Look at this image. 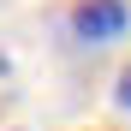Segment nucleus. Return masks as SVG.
I'll use <instances>...</instances> for the list:
<instances>
[{
  "label": "nucleus",
  "instance_id": "nucleus-1",
  "mask_svg": "<svg viewBox=\"0 0 131 131\" xmlns=\"http://www.w3.org/2000/svg\"><path fill=\"white\" fill-rule=\"evenodd\" d=\"M125 24H131V6L125 0H78L72 6V30L83 42H113Z\"/></svg>",
  "mask_w": 131,
  "mask_h": 131
},
{
  "label": "nucleus",
  "instance_id": "nucleus-2",
  "mask_svg": "<svg viewBox=\"0 0 131 131\" xmlns=\"http://www.w3.org/2000/svg\"><path fill=\"white\" fill-rule=\"evenodd\" d=\"M113 101L131 113V66H125V72H119V83H113Z\"/></svg>",
  "mask_w": 131,
  "mask_h": 131
},
{
  "label": "nucleus",
  "instance_id": "nucleus-3",
  "mask_svg": "<svg viewBox=\"0 0 131 131\" xmlns=\"http://www.w3.org/2000/svg\"><path fill=\"white\" fill-rule=\"evenodd\" d=\"M6 95H12V78H6V60H0V107H6Z\"/></svg>",
  "mask_w": 131,
  "mask_h": 131
}]
</instances>
